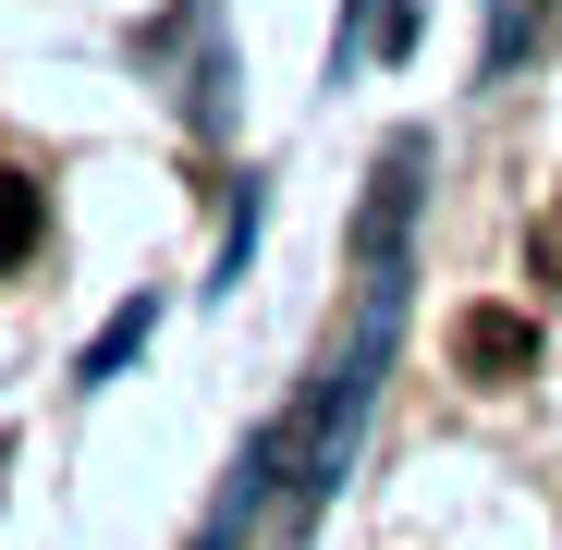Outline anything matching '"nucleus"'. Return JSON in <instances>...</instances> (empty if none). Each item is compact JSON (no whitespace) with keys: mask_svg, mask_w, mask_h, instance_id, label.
Here are the masks:
<instances>
[{"mask_svg":"<svg viewBox=\"0 0 562 550\" xmlns=\"http://www.w3.org/2000/svg\"><path fill=\"white\" fill-rule=\"evenodd\" d=\"M25 257H37V183L0 171V269H25Z\"/></svg>","mask_w":562,"mask_h":550,"instance_id":"nucleus-2","label":"nucleus"},{"mask_svg":"<svg viewBox=\"0 0 562 550\" xmlns=\"http://www.w3.org/2000/svg\"><path fill=\"white\" fill-rule=\"evenodd\" d=\"M452 355L477 367V380H514V367L538 355V330H526V318H502V306H477V318H452Z\"/></svg>","mask_w":562,"mask_h":550,"instance_id":"nucleus-1","label":"nucleus"}]
</instances>
